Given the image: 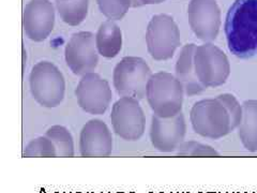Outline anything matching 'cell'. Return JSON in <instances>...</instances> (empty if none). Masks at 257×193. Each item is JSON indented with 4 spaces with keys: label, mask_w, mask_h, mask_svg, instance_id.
Masks as SVG:
<instances>
[{
    "label": "cell",
    "mask_w": 257,
    "mask_h": 193,
    "mask_svg": "<svg viewBox=\"0 0 257 193\" xmlns=\"http://www.w3.org/2000/svg\"><path fill=\"white\" fill-rule=\"evenodd\" d=\"M227 47L240 59L257 55V0H235L224 23Z\"/></svg>",
    "instance_id": "6da1fadb"
},
{
    "label": "cell",
    "mask_w": 257,
    "mask_h": 193,
    "mask_svg": "<svg viewBox=\"0 0 257 193\" xmlns=\"http://www.w3.org/2000/svg\"><path fill=\"white\" fill-rule=\"evenodd\" d=\"M184 90L181 83L169 72L153 73L148 82L146 99L154 115L170 118L182 110Z\"/></svg>",
    "instance_id": "7a4b0ae2"
},
{
    "label": "cell",
    "mask_w": 257,
    "mask_h": 193,
    "mask_svg": "<svg viewBox=\"0 0 257 193\" xmlns=\"http://www.w3.org/2000/svg\"><path fill=\"white\" fill-rule=\"evenodd\" d=\"M190 121L196 134L211 140H220L235 131L231 115L218 97L196 102L190 112Z\"/></svg>",
    "instance_id": "3957f363"
},
{
    "label": "cell",
    "mask_w": 257,
    "mask_h": 193,
    "mask_svg": "<svg viewBox=\"0 0 257 193\" xmlns=\"http://www.w3.org/2000/svg\"><path fill=\"white\" fill-rule=\"evenodd\" d=\"M29 88L33 99L41 106L57 107L64 99V76L53 62L40 61L30 71Z\"/></svg>",
    "instance_id": "277c9868"
},
{
    "label": "cell",
    "mask_w": 257,
    "mask_h": 193,
    "mask_svg": "<svg viewBox=\"0 0 257 193\" xmlns=\"http://www.w3.org/2000/svg\"><path fill=\"white\" fill-rule=\"evenodd\" d=\"M152 71L145 59L127 56L116 65L112 72V85L121 97L142 100L147 93V85Z\"/></svg>",
    "instance_id": "5b68a950"
},
{
    "label": "cell",
    "mask_w": 257,
    "mask_h": 193,
    "mask_svg": "<svg viewBox=\"0 0 257 193\" xmlns=\"http://www.w3.org/2000/svg\"><path fill=\"white\" fill-rule=\"evenodd\" d=\"M180 43V31L173 16L162 13L151 17L146 30V44L154 60L173 58Z\"/></svg>",
    "instance_id": "8992f818"
},
{
    "label": "cell",
    "mask_w": 257,
    "mask_h": 193,
    "mask_svg": "<svg viewBox=\"0 0 257 193\" xmlns=\"http://www.w3.org/2000/svg\"><path fill=\"white\" fill-rule=\"evenodd\" d=\"M194 67L196 76L206 88H215L224 85L231 75L228 57L211 42L196 46Z\"/></svg>",
    "instance_id": "52a82bcc"
},
{
    "label": "cell",
    "mask_w": 257,
    "mask_h": 193,
    "mask_svg": "<svg viewBox=\"0 0 257 193\" xmlns=\"http://www.w3.org/2000/svg\"><path fill=\"white\" fill-rule=\"evenodd\" d=\"M112 130L122 140L138 141L146 129V115L138 100L121 97L114 103L110 113Z\"/></svg>",
    "instance_id": "ba28073f"
},
{
    "label": "cell",
    "mask_w": 257,
    "mask_h": 193,
    "mask_svg": "<svg viewBox=\"0 0 257 193\" xmlns=\"http://www.w3.org/2000/svg\"><path fill=\"white\" fill-rule=\"evenodd\" d=\"M64 59L69 69L77 76L93 73L99 63L94 34L90 31L72 34L65 45Z\"/></svg>",
    "instance_id": "9c48e42d"
},
{
    "label": "cell",
    "mask_w": 257,
    "mask_h": 193,
    "mask_svg": "<svg viewBox=\"0 0 257 193\" xmlns=\"http://www.w3.org/2000/svg\"><path fill=\"white\" fill-rule=\"evenodd\" d=\"M77 103L90 115H102L106 112L112 99L108 80L98 73H89L79 80L75 89Z\"/></svg>",
    "instance_id": "30bf717a"
},
{
    "label": "cell",
    "mask_w": 257,
    "mask_h": 193,
    "mask_svg": "<svg viewBox=\"0 0 257 193\" xmlns=\"http://www.w3.org/2000/svg\"><path fill=\"white\" fill-rule=\"evenodd\" d=\"M189 25L197 39L205 43L214 41L222 24L216 0H191L188 6Z\"/></svg>",
    "instance_id": "8fae6325"
},
{
    "label": "cell",
    "mask_w": 257,
    "mask_h": 193,
    "mask_svg": "<svg viewBox=\"0 0 257 193\" xmlns=\"http://www.w3.org/2000/svg\"><path fill=\"white\" fill-rule=\"evenodd\" d=\"M185 134L186 122L182 112L170 118H162L154 114L151 117L149 135L151 144L157 151H177L184 142Z\"/></svg>",
    "instance_id": "7c38bea8"
},
{
    "label": "cell",
    "mask_w": 257,
    "mask_h": 193,
    "mask_svg": "<svg viewBox=\"0 0 257 193\" xmlns=\"http://www.w3.org/2000/svg\"><path fill=\"white\" fill-rule=\"evenodd\" d=\"M23 29L30 40L44 41L55 25V8L49 0H30L23 11Z\"/></svg>",
    "instance_id": "4fadbf2b"
},
{
    "label": "cell",
    "mask_w": 257,
    "mask_h": 193,
    "mask_svg": "<svg viewBox=\"0 0 257 193\" xmlns=\"http://www.w3.org/2000/svg\"><path fill=\"white\" fill-rule=\"evenodd\" d=\"M112 145V132L103 120L90 119L80 130L78 148L82 157H108Z\"/></svg>",
    "instance_id": "5bb4252c"
},
{
    "label": "cell",
    "mask_w": 257,
    "mask_h": 193,
    "mask_svg": "<svg viewBox=\"0 0 257 193\" xmlns=\"http://www.w3.org/2000/svg\"><path fill=\"white\" fill-rule=\"evenodd\" d=\"M196 46L194 43H188L181 48L175 65V76L183 87L188 97L199 95L207 89L196 76L194 67V54Z\"/></svg>",
    "instance_id": "9a60e30c"
},
{
    "label": "cell",
    "mask_w": 257,
    "mask_h": 193,
    "mask_svg": "<svg viewBox=\"0 0 257 193\" xmlns=\"http://www.w3.org/2000/svg\"><path fill=\"white\" fill-rule=\"evenodd\" d=\"M95 45L99 55L104 58H114L122 48V32L114 21L103 22L95 33Z\"/></svg>",
    "instance_id": "2e32d148"
},
{
    "label": "cell",
    "mask_w": 257,
    "mask_h": 193,
    "mask_svg": "<svg viewBox=\"0 0 257 193\" xmlns=\"http://www.w3.org/2000/svg\"><path fill=\"white\" fill-rule=\"evenodd\" d=\"M237 131L243 147L251 152L257 151V100L242 103V119Z\"/></svg>",
    "instance_id": "e0dca14e"
},
{
    "label": "cell",
    "mask_w": 257,
    "mask_h": 193,
    "mask_svg": "<svg viewBox=\"0 0 257 193\" xmlns=\"http://www.w3.org/2000/svg\"><path fill=\"white\" fill-rule=\"evenodd\" d=\"M59 16L65 24L77 26L87 17L89 0H55Z\"/></svg>",
    "instance_id": "ac0fdd59"
},
{
    "label": "cell",
    "mask_w": 257,
    "mask_h": 193,
    "mask_svg": "<svg viewBox=\"0 0 257 193\" xmlns=\"http://www.w3.org/2000/svg\"><path fill=\"white\" fill-rule=\"evenodd\" d=\"M47 136L57 149L58 157H74V141L71 132L63 126H52L46 132Z\"/></svg>",
    "instance_id": "d6986e66"
},
{
    "label": "cell",
    "mask_w": 257,
    "mask_h": 193,
    "mask_svg": "<svg viewBox=\"0 0 257 193\" xmlns=\"http://www.w3.org/2000/svg\"><path fill=\"white\" fill-rule=\"evenodd\" d=\"M24 157H58L57 149L47 136H39L30 141L23 152Z\"/></svg>",
    "instance_id": "ffe728a7"
},
{
    "label": "cell",
    "mask_w": 257,
    "mask_h": 193,
    "mask_svg": "<svg viewBox=\"0 0 257 193\" xmlns=\"http://www.w3.org/2000/svg\"><path fill=\"white\" fill-rule=\"evenodd\" d=\"M101 13L110 21L121 19L131 6V0H97Z\"/></svg>",
    "instance_id": "44dd1931"
},
{
    "label": "cell",
    "mask_w": 257,
    "mask_h": 193,
    "mask_svg": "<svg viewBox=\"0 0 257 193\" xmlns=\"http://www.w3.org/2000/svg\"><path fill=\"white\" fill-rule=\"evenodd\" d=\"M177 154L182 157H218L219 152L207 144L189 141L181 144L177 149Z\"/></svg>",
    "instance_id": "7402d4cb"
},
{
    "label": "cell",
    "mask_w": 257,
    "mask_h": 193,
    "mask_svg": "<svg viewBox=\"0 0 257 193\" xmlns=\"http://www.w3.org/2000/svg\"><path fill=\"white\" fill-rule=\"evenodd\" d=\"M218 98L227 108L228 113L231 115L233 128V130H236L242 119V104H240L236 97L231 93H222L218 95Z\"/></svg>",
    "instance_id": "603a6c76"
},
{
    "label": "cell",
    "mask_w": 257,
    "mask_h": 193,
    "mask_svg": "<svg viewBox=\"0 0 257 193\" xmlns=\"http://www.w3.org/2000/svg\"><path fill=\"white\" fill-rule=\"evenodd\" d=\"M165 0H138L140 6H145V4H157V3L164 2Z\"/></svg>",
    "instance_id": "cb8c5ba5"
},
{
    "label": "cell",
    "mask_w": 257,
    "mask_h": 193,
    "mask_svg": "<svg viewBox=\"0 0 257 193\" xmlns=\"http://www.w3.org/2000/svg\"><path fill=\"white\" fill-rule=\"evenodd\" d=\"M131 1H132V6H133V8L140 6V4H139V2H138V0H131Z\"/></svg>",
    "instance_id": "d4e9b609"
}]
</instances>
